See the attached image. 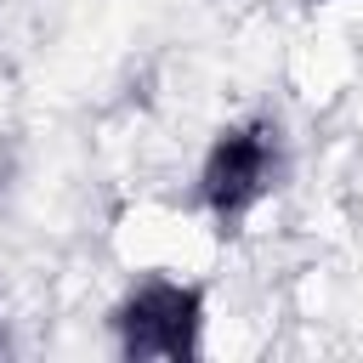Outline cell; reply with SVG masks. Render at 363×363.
<instances>
[{"mask_svg":"<svg viewBox=\"0 0 363 363\" xmlns=\"http://www.w3.org/2000/svg\"><path fill=\"white\" fill-rule=\"evenodd\" d=\"M119 346L130 357H187L199 346V295L182 284H142L119 306Z\"/></svg>","mask_w":363,"mask_h":363,"instance_id":"7a4b0ae2","label":"cell"},{"mask_svg":"<svg viewBox=\"0 0 363 363\" xmlns=\"http://www.w3.org/2000/svg\"><path fill=\"white\" fill-rule=\"evenodd\" d=\"M278 176V130L272 125H233L204 159V204L221 221H238Z\"/></svg>","mask_w":363,"mask_h":363,"instance_id":"6da1fadb","label":"cell"}]
</instances>
